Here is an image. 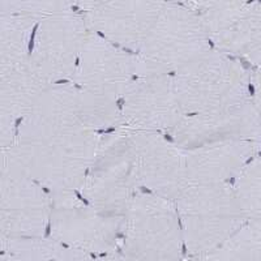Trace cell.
I'll use <instances>...</instances> for the list:
<instances>
[{
	"label": "cell",
	"mask_w": 261,
	"mask_h": 261,
	"mask_svg": "<svg viewBox=\"0 0 261 261\" xmlns=\"http://www.w3.org/2000/svg\"><path fill=\"white\" fill-rule=\"evenodd\" d=\"M176 205L153 192L136 193L123 221L122 258L175 260L181 256L183 231Z\"/></svg>",
	"instance_id": "obj_5"
},
{
	"label": "cell",
	"mask_w": 261,
	"mask_h": 261,
	"mask_svg": "<svg viewBox=\"0 0 261 261\" xmlns=\"http://www.w3.org/2000/svg\"><path fill=\"white\" fill-rule=\"evenodd\" d=\"M2 86V148L12 145L17 125L29 113L37 98L50 84L33 67L32 62L0 69Z\"/></svg>",
	"instance_id": "obj_15"
},
{
	"label": "cell",
	"mask_w": 261,
	"mask_h": 261,
	"mask_svg": "<svg viewBox=\"0 0 261 261\" xmlns=\"http://www.w3.org/2000/svg\"><path fill=\"white\" fill-rule=\"evenodd\" d=\"M184 114L222 110L249 99L248 73L220 50H209L172 73Z\"/></svg>",
	"instance_id": "obj_4"
},
{
	"label": "cell",
	"mask_w": 261,
	"mask_h": 261,
	"mask_svg": "<svg viewBox=\"0 0 261 261\" xmlns=\"http://www.w3.org/2000/svg\"><path fill=\"white\" fill-rule=\"evenodd\" d=\"M130 130L139 151L143 186L149 192L175 201L186 186L183 149L161 132Z\"/></svg>",
	"instance_id": "obj_13"
},
{
	"label": "cell",
	"mask_w": 261,
	"mask_h": 261,
	"mask_svg": "<svg viewBox=\"0 0 261 261\" xmlns=\"http://www.w3.org/2000/svg\"><path fill=\"white\" fill-rule=\"evenodd\" d=\"M181 6L192 9L195 12L204 13L208 11L222 8H232V7H241L249 3L251 0H172Z\"/></svg>",
	"instance_id": "obj_23"
},
{
	"label": "cell",
	"mask_w": 261,
	"mask_h": 261,
	"mask_svg": "<svg viewBox=\"0 0 261 261\" xmlns=\"http://www.w3.org/2000/svg\"><path fill=\"white\" fill-rule=\"evenodd\" d=\"M79 88L53 84L42 92L6 146L29 176L53 193L76 192L101 137L79 118Z\"/></svg>",
	"instance_id": "obj_1"
},
{
	"label": "cell",
	"mask_w": 261,
	"mask_h": 261,
	"mask_svg": "<svg viewBox=\"0 0 261 261\" xmlns=\"http://www.w3.org/2000/svg\"><path fill=\"white\" fill-rule=\"evenodd\" d=\"M211 50L201 16L166 0L137 57V74H172Z\"/></svg>",
	"instance_id": "obj_3"
},
{
	"label": "cell",
	"mask_w": 261,
	"mask_h": 261,
	"mask_svg": "<svg viewBox=\"0 0 261 261\" xmlns=\"http://www.w3.org/2000/svg\"><path fill=\"white\" fill-rule=\"evenodd\" d=\"M187 251L206 258L220 249L244 225L242 216H179Z\"/></svg>",
	"instance_id": "obj_16"
},
{
	"label": "cell",
	"mask_w": 261,
	"mask_h": 261,
	"mask_svg": "<svg viewBox=\"0 0 261 261\" xmlns=\"http://www.w3.org/2000/svg\"><path fill=\"white\" fill-rule=\"evenodd\" d=\"M77 0H2V13L20 15L42 21L50 16L71 11Z\"/></svg>",
	"instance_id": "obj_22"
},
{
	"label": "cell",
	"mask_w": 261,
	"mask_h": 261,
	"mask_svg": "<svg viewBox=\"0 0 261 261\" xmlns=\"http://www.w3.org/2000/svg\"><path fill=\"white\" fill-rule=\"evenodd\" d=\"M255 103L256 106L258 107V110L261 113V68L260 71L256 73V79H255Z\"/></svg>",
	"instance_id": "obj_25"
},
{
	"label": "cell",
	"mask_w": 261,
	"mask_h": 261,
	"mask_svg": "<svg viewBox=\"0 0 261 261\" xmlns=\"http://www.w3.org/2000/svg\"><path fill=\"white\" fill-rule=\"evenodd\" d=\"M165 3L166 0H113L84 15L99 36L139 53Z\"/></svg>",
	"instance_id": "obj_12"
},
{
	"label": "cell",
	"mask_w": 261,
	"mask_h": 261,
	"mask_svg": "<svg viewBox=\"0 0 261 261\" xmlns=\"http://www.w3.org/2000/svg\"><path fill=\"white\" fill-rule=\"evenodd\" d=\"M42 188L28 175L12 151L2 148V237L42 238L45 234L51 201Z\"/></svg>",
	"instance_id": "obj_6"
},
{
	"label": "cell",
	"mask_w": 261,
	"mask_h": 261,
	"mask_svg": "<svg viewBox=\"0 0 261 261\" xmlns=\"http://www.w3.org/2000/svg\"><path fill=\"white\" fill-rule=\"evenodd\" d=\"M79 118L90 129H109L122 125V109L118 99L79 88Z\"/></svg>",
	"instance_id": "obj_19"
},
{
	"label": "cell",
	"mask_w": 261,
	"mask_h": 261,
	"mask_svg": "<svg viewBox=\"0 0 261 261\" xmlns=\"http://www.w3.org/2000/svg\"><path fill=\"white\" fill-rule=\"evenodd\" d=\"M140 186L143 183L139 151L132 130L119 127L101 136L92 165L79 188L84 201L102 213L124 216Z\"/></svg>",
	"instance_id": "obj_2"
},
{
	"label": "cell",
	"mask_w": 261,
	"mask_h": 261,
	"mask_svg": "<svg viewBox=\"0 0 261 261\" xmlns=\"http://www.w3.org/2000/svg\"><path fill=\"white\" fill-rule=\"evenodd\" d=\"M174 143L181 149L227 140H261V113L251 98L222 110L184 114L171 132Z\"/></svg>",
	"instance_id": "obj_10"
},
{
	"label": "cell",
	"mask_w": 261,
	"mask_h": 261,
	"mask_svg": "<svg viewBox=\"0 0 261 261\" xmlns=\"http://www.w3.org/2000/svg\"><path fill=\"white\" fill-rule=\"evenodd\" d=\"M110 2H113V0H77L76 6L80 9H83L84 13H85L98 8V7H102L105 6V4L110 3Z\"/></svg>",
	"instance_id": "obj_24"
},
{
	"label": "cell",
	"mask_w": 261,
	"mask_h": 261,
	"mask_svg": "<svg viewBox=\"0 0 261 261\" xmlns=\"http://www.w3.org/2000/svg\"><path fill=\"white\" fill-rule=\"evenodd\" d=\"M136 74V55L120 50L90 29L71 81L80 89L119 99Z\"/></svg>",
	"instance_id": "obj_11"
},
{
	"label": "cell",
	"mask_w": 261,
	"mask_h": 261,
	"mask_svg": "<svg viewBox=\"0 0 261 261\" xmlns=\"http://www.w3.org/2000/svg\"><path fill=\"white\" fill-rule=\"evenodd\" d=\"M124 216L102 213L74 192L53 193L51 237L86 253H111L118 248Z\"/></svg>",
	"instance_id": "obj_7"
},
{
	"label": "cell",
	"mask_w": 261,
	"mask_h": 261,
	"mask_svg": "<svg viewBox=\"0 0 261 261\" xmlns=\"http://www.w3.org/2000/svg\"><path fill=\"white\" fill-rule=\"evenodd\" d=\"M175 205L179 216H242L228 181L187 184L175 199Z\"/></svg>",
	"instance_id": "obj_17"
},
{
	"label": "cell",
	"mask_w": 261,
	"mask_h": 261,
	"mask_svg": "<svg viewBox=\"0 0 261 261\" xmlns=\"http://www.w3.org/2000/svg\"><path fill=\"white\" fill-rule=\"evenodd\" d=\"M206 258L213 260H261V220L242 226L220 249Z\"/></svg>",
	"instance_id": "obj_21"
},
{
	"label": "cell",
	"mask_w": 261,
	"mask_h": 261,
	"mask_svg": "<svg viewBox=\"0 0 261 261\" xmlns=\"http://www.w3.org/2000/svg\"><path fill=\"white\" fill-rule=\"evenodd\" d=\"M89 32L85 15L72 11L39 21L30 48V62L46 83L53 85L72 80Z\"/></svg>",
	"instance_id": "obj_8"
},
{
	"label": "cell",
	"mask_w": 261,
	"mask_h": 261,
	"mask_svg": "<svg viewBox=\"0 0 261 261\" xmlns=\"http://www.w3.org/2000/svg\"><path fill=\"white\" fill-rule=\"evenodd\" d=\"M234 191L242 216L261 220V158H252L244 165L237 175Z\"/></svg>",
	"instance_id": "obj_20"
},
{
	"label": "cell",
	"mask_w": 261,
	"mask_h": 261,
	"mask_svg": "<svg viewBox=\"0 0 261 261\" xmlns=\"http://www.w3.org/2000/svg\"><path fill=\"white\" fill-rule=\"evenodd\" d=\"M89 257V253L65 246L54 238L46 241L42 238L2 237L0 261L83 260Z\"/></svg>",
	"instance_id": "obj_18"
},
{
	"label": "cell",
	"mask_w": 261,
	"mask_h": 261,
	"mask_svg": "<svg viewBox=\"0 0 261 261\" xmlns=\"http://www.w3.org/2000/svg\"><path fill=\"white\" fill-rule=\"evenodd\" d=\"M122 125L134 130L171 134L184 113L171 74H136L122 97Z\"/></svg>",
	"instance_id": "obj_9"
},
{
	"label": "cell",
	"mask_w": 261,
	"mask_h": 261,
	"mask_svg": "<svg viewBox=\"0 0 261 261\" xmlns=\"http://www.w3.org/2000/svg\"><path fill=\"white\" fill-rule=\"evenodd\" d=\"M257 145L248 140H227L183 149L186 186L228 181L241 172Z\"/></svg>",
	"instance_id": "obj_14"
}]
</instances>
